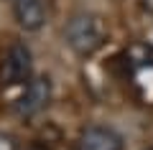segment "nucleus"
<instances>
[{
	"label": "nucleus",
	"instance_id": "3",
	"mask_svg": "<svg viewBox=\"0 0 153 150\" xmlns=\"http://www.w3.org/2000/svg\"><path fill=\"white\" fill-rule=\"evenodd\" d=\"M51 102V79L49 76H31L16 102L18 117H33Z\"/></svg>",
	"mask_w": 153,
	"mask_h": 150
},
{
	"label": "nucleus",
	"instance_id": "2",
	"mask_svg": "<svg viewBox=\"0 0 153 150\" xmlns=\"http://www.w3.org/2000/svg\"><path fill=\"white\" fill-rule=\"evenodd\" d=\"M33 74V56L31 48L26 43H10V48L5 51V59L0 66V79L3 84L13 86V84H26Z\"/></svg>",
	"mask_w": 153,
	"mask_h": 150
},
{
	"label": "nucleus",
	"instance_id": "4",
	"mask_svg": "<svg viewBox=\"0 0 153 150\" xmlns=\"http://www.w3.org/2000/svg\"><path fill=\"white\" fill-rule=\"evenodd\" d=\"M125 140L117 130L105 125H89L79 135V150H123Z\"/></svg>",
	"mask_w": 153,
	"mask_h": 150
},
{
	"label": "nucleus",
	"instance_id": "6",
	"mask_svg": "<svg viewBox=\"0 0 153 150\" xmlns=\"http://www.w3.org/2000/svg\"><path fill=\"white\" fill-rule=\"evenodd\" d=\"M153 61V46H146V43H133L125 51V64L130 66H143Z\"/></svg>",
	"mask_w": 153,
	"mask_h": 150
},
{
	"label": "nucleus",
	"instance_id": "5",
	"mask_svg": "<svg viewBox=\"0 0 153 150\" xmlns=\"http://www.w3.org/2000/svg\"><path fill=\"white\" fill-rule=\"evenodd\" d=\"M13 16L23 31H38L49 21V0H16Z\"/></svg>",
	"mask_w": 153,
	"mask_h": 150
},
{
	"label": "nucleus",
	"instance_id": "10",
	"mask_svg": "<svg viewBox=\"0 0 153 150\" xmlns=\"http://www.w3.org/2000/svg\"><path fill=\"white\" fill-rule=\"evenodd\" d=\"M148 150H153V148H148Z\"/></svg>",
	"mask_w": 153,
	"mask_h": 150
},
{
	"label": "nucleus",
	"instance_id": "9",
	"mask_svg": "<svg viewBox=\"0 0 153 150\" xmlns=\"http://www.w3.org/2000/svg\"><path fill=\"white\" fill-rule=\"evenodd\" d=\"M28 150H46V148H44V145H31Z\"/></svg>",
	"mask_w": 153,
	"mask_h": 150
},
{
	"label": "nucleus",
	"instance_id": "1",
	"mask_svg": "<svg viewBox=\"0 0 153 150\" xmlns=\"http://www.w3.org/2000/svg\"><path fill=\"white\" fill-rule=\"evenodd\" d=\"M64 38H66V46L76 56L87 59V56L97 54L100 48L105 46L107 31H105V23L100 16H94V13H76L66 23Z\"/></svg>",
	"mask_w": 153,
	"mask_h": 150
},
{
	"label": "nucleus",
	"instance_id": "7",
	"mask_svg": "<svg viewBox=\"0 0 153 150\" xmlns=\"http://www.w3.org/2000/svg\"><path fill=\"white\" fill-rule=\"evenodd\" d=\"M0 150H16V143L5 135H0Z\"/></svg>",
	"mask_w": 153,
	"mask_h": 150
},
{
	"label": "nucleus",
	"instance_id": "8",
	"mask_svg": "<svg viewBox=\"0 0 153 150\" xmlns=\"http://www.w3.org/2000/svg\"><path fill=\"white\" fill-rule=\"evenodd\" d=\"M140 8H143V13L153 16V0H140Z\"/></svg>",
	"mask_w": 153,
	"mask_h": 150
}]
</instances>
